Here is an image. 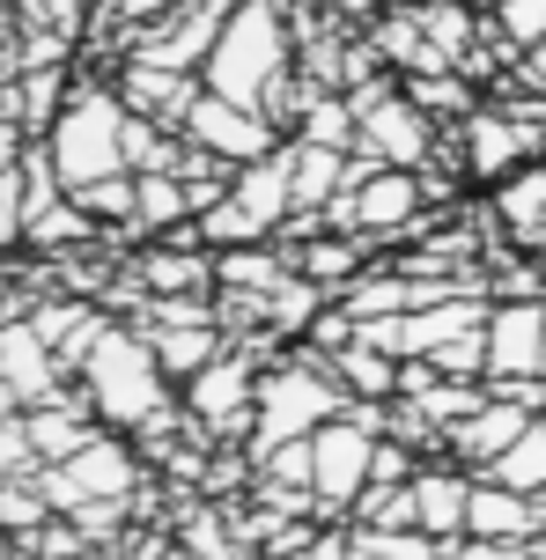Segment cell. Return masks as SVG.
<instances>
[{
    "label": "cell",
    "mask_w": 546,
    "mask_h": 560,
    "mask_svg": "<svg viewBox=\"0 0 546 560\" xmlns=\"http://www.w3.org/2000/svg\"><path fill=\"white\" fill-rule=\"evenodd\" d=\"M30 443H37V457H74V450H89V428L67 406H45V413H30Z\"/></svg>",
    "instance_id": "obj_6"
},
{
    "label": "cell",
    "mask_w": 546,
    "mask_h": 560,
    "mask_svg": "<svg viewBox=\"0 0 546 560\" xmlns=\"http://www.w3.org/2000/svg\"><path fill=\"white\" fill-rule=\"evenodd\" d=\"M465 509H473V487H458V479H443V472H429L421 487H414V524H421L429 538L465 532Z\"/></svg>",
    "instance_id": "obj_5"
},
{
    "label": "cell",
    "mask_w": 546,
    "mask_h": 560,
    "mask_svg": "<svg viewBox=\"0 0 546 560\" xmlns=\"http://www.w3.org/2000/svg\"><path fill=\"white\" fill-rule=\"evenodd\" d=\"M45 487H37V494H30V487H0V524H8V532L15 538H30V532H45Z\"/></svg>",
    "instance_id": "obj_11"
},
{
    "label": "cell",
    "mask_w": 546,
    "mask_h": 560,
    "mask_svg": "<svg viewBox=\"0 0 546 560\" xmlns=\"http://www.w3.org/2000/svg\"><path fill=\"white\" fill-rule=\"evenodd\" d=\"M311 457H317L311 479H317V494H325V502H347V494L370 479V465H376V450H370L362 428H325V435L311 443Z\"/></svg>",
    "instance_id": "obj_3"
},
{
    "label": "cell",
    "mask_w": 546,
    "mask_h": 560,
    "mask_svg": "<svg viewBox=\"0 0 546 560\" xmlns=\"http://www.w3.org/2000/svg\"><path fill=\"white\" fill-rule=\"evenodd\" d=\"M163 560H200V553H185V546H177V553H163Z\"/></svg>",
    "instance_id": "obj_16"
},
{
    "label": "cell",
    "mask_w": 546,
    "mask_h": 560,
    "mask_svg": "<svg viewBox=\"0 0 546 560\" xmlns=\"http://www.w3.org/2000/svg\"><path fill=\"white\" fill-rule=\"evenodd\" d=\"M53 163H59V177H67L74 192H89V185L118 177V163H126V118H118L104 96H82L74 112L59 118Z\"/></svg>",
    "instance_id": "obj_1"
},
{
    "label": "cell",
    "mask_w": 546,
    "mask_h": 560,
    "mask_svg": "<svg viewBox=\"0 0 546 560\" xmlns=\"http://www.w3.org/2000/svg\"><path fill=\"white\" fill-rule=\"evenodd\" d=\"M362 214H370V222H392V214H406V185H399V177L370 185V192H362Z\"/></svg>",
    "instance_id": "obj_12"
},
{
    "label": "cell",
    "mask_w": 546,
    "mask_h": 560,
    "mask_svg": "<svg viewBox=\"0 0 546 560\" xmlns=\"http://www.w3.org/2000/svg\"><path fill=\"white\" fill-rule=\"evenodd\" d=\"M495 479H502V487H546V435H532V428H524L518 443L502 450V457H495Z\"/></svg>",
    "instance_id": "obj_8"
},
{
    "label": "cell",
    "mask_w": 546,
    "mask_h": 560,
    "mask_svg": "<svg viewBox=\"0 0 546 560\" xmlns=\"http://www.w3.org/2000/svg\"><path fill=\"white\" fill-rule=\"evenodd\" d=\"M347 560H384V553H362V546H355V538H347Z\"/></svg>",
    "instance_id": "obj_14"
},
{
    "label": "cell",
    "mask_w": 546,
    "mask_h": 560,
    "mask_svg": "<svg viewBox=\"0 0 546 560\" xmlns=\"http://www.w3.org/2000/svg\"><path fill=\"white\" fill-rule=\"evenodd\" d=\"M539 339H546V317H539V310H518V317H502V325H495V362H502V369L539 362V354H532Z\"/></svg>",
    "instance_id": "obj_9"
},
{
    "label": "cell",
    "mask_w": 546,
    "mask_h": 560,
    "mask_svg": "<svg viewBox=\"0 0 546 560\" xmlns=\"http://www.w3.org/2000/svg\"><path fill=\"white\" fill-rule=\"evenodd\" d=\"M465 532H480V538H524V532H532V502H524L518 487H473Z\"/></svg>",
    "instance_id": "obj_4"
},
{
    "label": "cell",
    "mask_w": 546,
    "mask_h": 560,
    "mask_svg": "<svg viewBox=\"0 0 546 560\" xmlns=\"http://www.w3.org/2000/svg\"><path fill=\"white\" fill-rule=\"evenodd\" d=\"M89 392H96V406L112 420H141V413H155V362L133 339L104 332L89 347Z\"/></svg>",
    "instance_id": "obj_2"
},
{
    "label": "cell",
    "mask_w": 546,
    "mask_h": 560,
    "mask_svg": "<svg viewBox=\"0 0 546 560\" xmlns=\"http://www.w3.org/2000/svg\"><path fill=\"white\" fill-rule=\"evenodd\" d=\"M281 560H347L340 538H325V546H303V553H281Z\"/></svg>",
    "instance_id": "obj_13"
},
{
    "label": "cell",
    "mask_w": 546,
    "mask_h": 560,
    "mask_svg": "<svg viewBox=\"0 0 546 560\" xmlns=\"http://www.w3.org/2000/svg\"><path fill=\"white\" fill-rule=\"evenodd\" d=\"M74 560H112V553H96V546H82V553H74Z\"/></svg>",
    "instance_id": "obj_15"
},
{
    "label": "cell",
    "mask_w": 546,
    "mask_h": 560,
    "mask_svg": "<svg viewBox=\"0 0 546 560\" xmlns=\"http://www.w3.org/2000/svg\"><path fill=\"white\" fill-rule=\"evenodd\" d=\"M524 435V413H510V406H495V413H480L473 428H465V450H480V457H502V450Z\"/></svg>",
    "instance_id": "obj_10"
},
{
    "label": "cell",
    "mask_w": 546,
    "mask_h": 560,
    "mask_svg": "<svg viewBox=\"0 0 546 560\" xmlns=\"http://www.w3.org/2000/svg\"><path fill=\"white\" fill-rule=\"evenodd\" d=\"M193 133L207 140V148H222V155H252L259 148V126L252 118H236V112H222V104H207V112H193Z\"/></svg>",
    "instance_id": "obj_7"
}]
</instances>
